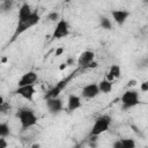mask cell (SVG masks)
<instances>
[{"instance_id": "16", "label": "cell", "mask_w": 148, "mask_h": 148, "mask_svg": "<svg viewBox=\"0 0 148 148\" xmlns=\"http://www.w3.org/2000/svg\"><path fill=\"white\" fill-rule=\"evenodd\" d=\"M32 9L30 7L29 3H23L20 9H18V14H17V20H24L27 17H29L31 14H32Z\"/></svg>"}, {"instance_id": "4", "label": "cell", "mask_w": 148, "mask_h": 148, "mask_svg": "<svg viewBox=\"0 0 148 148\" xmlns=\"http://www.w3.org/2000/svg\"><path fill=\"white\" fill-rule=\"evenodd\" d=\"M120 103H121V109L123 110H130V109L136 106L140 103L139 91L135 90V89L126 90L120 97Z\"/></svg>"}, {"instance_id": "5", "label": "cell", "mask_w": 148, "mask_h": 148, "mask_svg": "<svg viewBox=\"0 0 148 148\" xmlns=\"http://www.w3.org/2000/svg\"><path fill=\"white\" fill-rule=\"evenodd\" d=\"M69 34H71V28H69L68 22L66 20L61 18L56 24V28H54L53 34H52V38L53 39H61V38L67 37Z\"/></svg>"}, {"instance_id": "24", "label": "cell", "mask_w": 148, "mask_h": 148, "mask_svg": "<svg viewBox=\"0 0 148 148\" xmlns=\"http://www.w3.org/2000/svg\"><path fill=\"white\" fill-rule=\"evenodd\" d=\"M97 66H98V64H97V62L94 60L92 62H90L89 65H87V66H86V68H96Z\"/></svg>"}, {"instance_id": "10", "label": "cell", "mask_w": 148, "mask_h": 148, "mask_svg": "<svg viewBox=\"0 0 148 148\" xmlns=\"http://www.w3.org/2000/svg\"><path fill=\"white\" fill-rule=\"evenodd\" d=\"M110 14L112 16V20L118 25H123L127 21V18L130 17V15H131V13L128 10H126V9H112L110 12Z\"/></svg>"}, {"instance_id": "22", "label": "cell", "mask_w": 148, "mask_h": 148, "mask_svg": "<svg viewBox=\"0 0 148 148\" xmlns=\"http://www.w3.org/2000/svg\"><path fill=\"white\" fill-rule=\"evenodd\" d=\"M140 90H141L142 92L148 91V80H146V81H143V82L140 83Z\"/></svg>"}, {"instance_id": "6", "label": "cell", "mask_w": 148, "mask_h": 148, "mask_svg": "<svg viewBox=\"0 0 148 148\" xmlns=\"http://www.w3.org/2000/svg\"><path fill=\"white\" fill-rule=\"evenodd\" d=\"M74 76V73H72L68 77H66V79H64V80H61V81H59L53 88H51L46 94H45V99L46 98H51V97H59V95H60V92L66 88V86H67V83L71 81V79Z\"/></svg>"}, {"instance_id": "21", "label": "cell", "mask_w": 148, "mask_h": 148, "mask_svg": "<svg viewBox=\"0 0 148 148\" xmlns=\"http://www.w3.org/2000/svg\"><path fill=\"white\" fill-rule=\"evenodd\" d=\"M46 18L50 21V22H58L59 21V13L58 12H51L47 14Z\"/></svg>"}, {"instance_id": "18", "label": "cell", "mask_w": 148, "mask_h": 148, "mask_svg": "<svg viewBox=\"0 0 148 148\" xmlns=\"http://www.w3.org/2000/svg\"><path fill=\"white\" fill-rule=\"evenodd\" d=\"M99 25L104 30H112L113 29V25L111 23V20L109 17H106V16H101L99 17Z\"/></svg>"}, {"instance_id": "29", "label": "cell", "mask_w": 148, "mask_h": 148, "mask_svg": "<svg viewBox=\"0 0 148 148\" xmlns=\"http://www.w3.org/2000/svg\"><path fill=\"white\" fill-rule=\"evenodd\" d=\"M142 1H143L145 3H148V0H142Z\"/></svg>"}, {"instance_id": "3", "label": "cell", "mask_w": 148, "mask_h": 148, "mask_svg": "<svg viewBox=\"0 0 148 148\" xmlns=\"http://www.w3.org/2000/svg\"><path fill=\"white\" fill-rule=\"evenodd\" d=\"M111 123H112V118L109 114H102L97 117L91 126L89 136H98L102 133H105L110 128Z\"/></svg>"}, {"instance_id": "26", "label": "cell", "mask_w": 148, "mask_h": 148, "mask_svg": "<svg viewBox=\"0 0 148 148\" xmlns=\"http://www.w3.org/2000/svg\"><path fill=\"white\" fill-rule=\"evenodd\" d=\"M62 52H64V49H62V47H59V49H57V51H56V56H57V57H59Z\"/></svg>"}, {"instance_id": "13", "label": "cell", "mask_w": 148, "mask_h": 148, "mask_svg": "<svg viewBox=\"0 0 148 148\" xmlns=\"http://www.w3.org/2000/svg\"><path fill=\"white\" fill-rule=\"evenodd\" d=\"M82 105V102H81V97L75 95V94H71L67 98V110L68 112H73L77 109H80Z\"/></svg>"}, {"instance_id": "20", "label": "cell", "mask_w": 148, "mask_h": 148, "mask_svg": "<svg viewBox=\"0 0 148 148\" xmlns=\"http://www.w3.org/2000/svg\"><path fill=\"white\" fill-rule=\"evenodd\" d=\"M12 7H13V0H2V3H1L2 12H8L12 9Z\"/></svg>"}, {"instance_id": "28", "label": "cell", "mask_w": 148, "mask_h": 148, "mask_svg": "<svg viewBox=\"0 0 148 148\" xmlns=\"http://www.w3.org/2000/svg\"><path fill=\"white\" fill-rule=\"evenodd\" d=\"M66 67H67V64H66V62H64V64H61L60 69H64V68H66Z\"/></svg>"}, {"instance_id": "25", "label": "cell", "mask_w": 148, "mask_h": 148, "mask_svg": "<svg viewBox=\"0 0 148 148\" xmlns=\"http://www.w3.org/2000/svg\"><path fill=\"white\" fill-rule=\"evenodd\" d=\"M66 64H67V66H72V65H74V58L69 57V58L66 60Z\"/></svg>"}, {"instance_id": "14", "label": "cell", "mask_w": 148, "mask_h": 148, "mask_svg": "<svg viewBox=\"0 0 148 148\" xmlns=\"http://www.w3.org/2000/svg\"><path fill=\"white\" fill-rule=\"evenodd\" d=\"M136 146L134 139H119L113 142V148H134Z\"/></svg>"}, {"instance_id": "17", "label": "cell", "mask_w": 148, "mask_h": 148, "mask_svg": "<svg viewBox=\"0 0 148 148\" xmlns=\"http://www.w3.org/2000/svg\"><path fill=\"white\" fill-rule=\"evenodd\" d=\"M112 86H113L112 81L108 80L106 77H104L103 80H101V81L98 82V88H99V91H101L102 94H109V92H111Z\"/></svg>"}, {"instance_id": "30", "label": "cell", "mask_w": 148, "mask_h": 148, "mask_svg": "<svg viewBox=\"0 0 148 148\" xmlns=\"http://www.w3.org/2000/svg\"><path fill=\"white\" fill-rule=\"evenodd\" d=\"M67 1H69V0H67Z\"/></svg>"}, {"instance_id": "19", "label": "cell", "mask_w": 148, "mask_h": 148, "mask_svg": "<svg viewBox=\"0 0 148 148\" xmlns=\"http://www.w3.org/2000/svg\"><path fill=\"white\" fill-rule=\"evenodd\" d=\"M10 134V127L7 123H1L0 124V136L1 138H7Z\"/></svg>"}, {"instance_id": "12", "label": "cell", "mask_w": 148, "mask_h": 148, "mask_svg": "<svg viewBox=\"0 0 148 148\" xmlns=\"http://www.w3.org/2000/svg\"><path fill=\"white\" fill-rule=\"evenodd\" d=\"M94 59H95V53L92 51H90V50H86V51H83L79 56V58H77V65L80 67L86 68V66L89 65L90 62H92Z\"/></svg>"}, {"instance_id": "23", "label": "cell", "mask_w": 148, "mask_h": 148, "mask_svg": "<svg viewBox=\"0 0 148 148\" xmlns=\"http://www.w3.org/2000/svg\"><path fill=\"white\" fill-rule=\"evenodd\" d=\"M7 146H8V143H7L6 139L0 136V148H7Z\"/></svg>"}, {"instance_id": "2", "label": "cell", "mask_w": 148, "mask_h": 148, "mask_svg": "<svg viewBox=\"0 0 148 148\" xmlns=\"http://www.w3.org/2000/svg\"><path fill=\"white\" fill-rule=\"evenodd\" d=\"M16 118L18 119L22 130H28L34 127L37 124V116L35 113V111L30 108H21L17 110L16 112Z\"/></svg>"}, {"instance_id": "11", "label": "cell", "mask_w": 148, "mask_h": 148, "mask_svg": "<svg viewBox=\"0 0 148 148\" xmlns=\"http://www.w3.org/2000/svg\"><path fill=\"white\" fill-rule=\"evenodd\" d=\"M37 80H38V75H37V73L34 72V71H29V72L24 73V74L20 77V80H18V82H17V87H18V86L35 84Z\"/></svg>"}, {"instance_id": "15", "label": "cell", "mask_w": 148, "mask_h": 148, "mask_svg": "<svg viewBox=\"0 0 148 148\" xmlns=\"http://www.w3.org/2000/svg\"><path fill=\"white\" fill-rule=\"evenodd\" d=\"M120 73H121V71H120V66L114 64V65H111V66H110L109 72L106 73V76H105V77H106L108 80H110V81L113 82V80L120 77Z\"/></svg>"}, {"instance_id": "8", "label": "cell", "mask_w": 148, "mask_h": 148, "mask_svg": "<svg viewBox=\"0 0 148 148\" xmlns=\"http://www.w3.org/2000/svg\"><path fill=\"white\" fill-rule=\"evenodd\" d=\"M36 89H35V84H28V86H18L15 90L14 94L20 95L22 98L27 99V101H32L34 96H35Z\"/></svg>"}, {"instance_id": "1", "label": "cell", "mask_w": 148, "mask_h": 148, "mask_svg": "<svg viewBox=\"0 0 148 148\" xmlns=\"http://www.w3.org/2000/svg\"><path fill=\"white\" fill-rule=\"evenodd\" d=\"M39 21H40V16L37 14V12H34L29 17H27L24 20H17V25L15 28V31H14V34H13L9 43L15 42L18 38V36H21L23 32H25L27 30H29L34 25L38 24Z\"/></svg>"}, {"instance_id": "7", "label": "cell", "mask_w": 148, "mask_h": 148, "mask_svg": "<svg viewBox=\"0 0 148 148\" xmlns=\"http://www.w3.org/2000/svg\"><path fill=\"white\" fill-rule=\"evenodd\" d=\"M46 108L51 114H58L64 109V103L60 97H51L46 98Z\"/></svg>"}, {"instance_id": "9", "label": "cell", "mask_w": 148, "mask_h": 148, "mask_svg": "<svg viewBox=\"0 0 148 148\" xmlns=\"http://www.w3.org/2000/svg\"><path fill=\"white\" fill-rule=\"evenodd\" d=\"M98 94H101L99 88H98V83H89L82 88L81 97H83L86 99H92Z\"/></svg>"}, {"instance_id": "27", "label": "cell", "mask_w": 148, "mask_h": 148, "mask_svg": "<svg viewBox=\"0 0 148 148\" xmlns=\"http://www.w3.org/2000/svg\"><path fill=\"white\" fill-rule=\"evenodd\" d=\"M135 83H136L135 80H131V81H128V87H132V86H134Z\"/></svg>"}]
</instances>
